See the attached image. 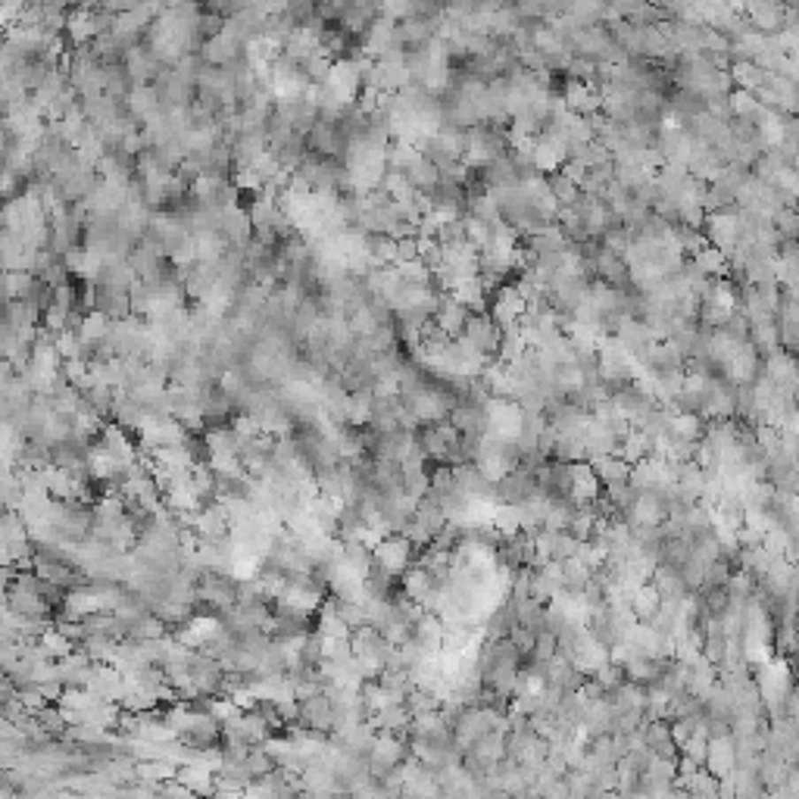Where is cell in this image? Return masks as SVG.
I'll return each mask as SVG.
<instances>
[{"label":"cell","mask_w":799,"mask_h":799,"mask_svg":"<svg viewBox=\"0 0 799 799\" xmlns=\"http://www.w3.org/2000/svg\"><path fill=\"white\" fill-rule=\"evenodd\" d=\"M122 66H126V75L132 79V85H150V81L165 69L163 63L153 57L147 44L128 47L126 57H122Z\"/></svg>","instance_id":"1"},{"label":"cell","mask_w":799,"mask_h":799,"mask_svg":"<svg viewBox=\"0 0 799 799\" xmlns=\"http://www.w3.org/2000/svg\"><path fill=\"white\" fill-rule=\"evenodd\" d=\"M200 57H204V63H210V66H232L234 60L244 57V44H241L234 35H228L222 28V32L212 35L210 41H204Z\"/></svg>","instance_id":"2"},{"label":"cell","mask_w":799,"mask_h":799,"mask_svg":"<svg viewBox=\"0 0 799 799\" xmlns=\"http://www.w3.org/2000/svg\"><path fill=\"white\" fill-rule=\"evenodd\" d=\"M437 22H441V16H437V19H428V16H406V19L396 22V38H400V44H403L406 50H410V47H422L425 41L434 38Z\"/></svg>","instance_id":"3"},{"label":"cell","mask_w":799,"mask_h":799,"mask_svg":"<svg viewBox=\"0 0 799 799\" xmlns=\"http://www.w3.org/2000/svg\"><path fill=\"white\" fill-rule=\"evenodd\" d=\"M465 319H469V310H465L459 300H453L449 294H443L441 303H437V312H434V325L443 331L447 337H459L465 328Z\"/></svg>","instance_id":"4"},{"label":"cell","mask_w":799,"mask_h":799,"mask_svg":"<svg viewBox=\"0 0 799 799\" xmlns=\"http://www.w3.org/2000/svg\"><path fill=\"white\" fill-rule=\"evenodd\" d=\"M403 173H406L410 185L416 188L419 194H428L431 188H434L437 181H441V169H437V165L431 163V159H425V157H419L412 165H406Z\"/></svg>","instance_id":"5"},{"label":"cell","mask_w":799,"mask_h":799,"mask_svg":"<svg viewBox=\"0 0 799 799\" xmlns=\"http://www.w3.org/2000/svg\"><path fill=\"white\" fill-rule=\"evenodd\" d=\"M727 73H731L734 88H740V91H749V94H753L756 88L765 81V73H762L756 63H731V66H727Z\"/></svg>","instance_id":"6"},{"label":"cell","mask_w":799,"mask_h":799,"mask_svg":"<svg viewBox=\"0 0 799 799\" xmlns=\"http://www.w3.org/2000/svg\"><path fill=\"white\" fill-rule=\"evenodd\" d=\"M547 188H549V194H553V197H556V204H559V206L575 204V200H578V194H581V188H578L572 179H565V175H562L559 169H556V173H549V175H547Z\"/></svg>","instance_id":"7"},{"label":"cell","mask_w":799,"mask_h":799,"mask_svg":"<svg viewBox=\"0 0 799 799\" xmlns=\"http://www.w3.org/2000/svg\"><path fill=\"white\" fill-rule=\"evenodd\" d=\"M94 4H97V7H104V10H110V13H128V10H134L141 4V0H94Z\"/></svg>","instance_id":"8"},{"label":"cell","mask_w":799,"mask_h":799,"mask_svg":"<svg viewBox=\"0 0 799 799\" xmlns=\"http://www.w3.org/2000/svg\"><path fill=\"white\" fill-rule=\"evenodd\" d=\"M44 4H50V7H60V10H73V7H81V4H94V0H44Z\"/></svg>","instance_id":"9"},{"label":"cell","mask_w":799,"mask_h":799,"mask_svg":"<svg viewBox=\"0 0 799 799\" xmlns=\"http://www.w3.org/2000/svg\"><path fill=\"white\" fill-rule=\"evenodd\" d=\"M506 4H512V7H516V4H519V0H506Z\"/></svg>","instance_id":"10"}]
</instances>
